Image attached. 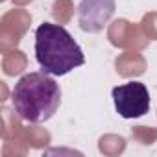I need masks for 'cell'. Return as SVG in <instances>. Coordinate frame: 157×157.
I'll return each instance as SVG.
<instances>
[{"mask_svg": "<svg viewBox=\"0 0 157 157\" xmlns=\"http://www.w3.org/2000/svg\"><path fill=\"white\" fill-rule=\"evenodd\" d=\"M111 94L115 109L122 118H140L150 111V93L140 82L117 85Z\"/></svg>", "mask_w": 157, "mask_h": 157, "instance_id": "3957f363", "label": "cell"}, {"mask_svg": "<svg viewBox=\"0 0 157 157\" xmlns=\"http://www.w3.org/2000/svg\"><path fill=\"white\" fill-rule=\"evenodd\" d=\"M35 59L46 74L65 76L85 63V54L67 28L43 22L35 30Z\"/></svg>", "mask_w": 157, "mask_h": 157, "instance_id": "7a4b0ae2", "label": "cell"}, {"mask_svg": "<svg viewBox=\"0 0 157 157\" xmlns=\"http://www.w3.org/2000/svg\"><path fill=\"white\" fill-rule=\"evenodd\" d=\"M15 113L28 124H43L50 120L61 104V89L50 74L30 72L15 83L11 93Z\"/></svg>", "mask_w": 157, "mask_h": 157, "instance_id": "6da1fadb", "label": "cell"}, {"mask_svg": "<svg viewBox=\"0 0 157 157\" xmlns=\"http://www.w3.org/2000/svg\"><path fill=\"white\" fill-rule=\"evenodd\" d=\"M115 13V0H82L78 19L83 32L98 33L105 28Z\"/></svg>", "mask_w": 157, "mask_h": 157, "instance_id": "277c9868", "label": "cell"}]
</instances>
